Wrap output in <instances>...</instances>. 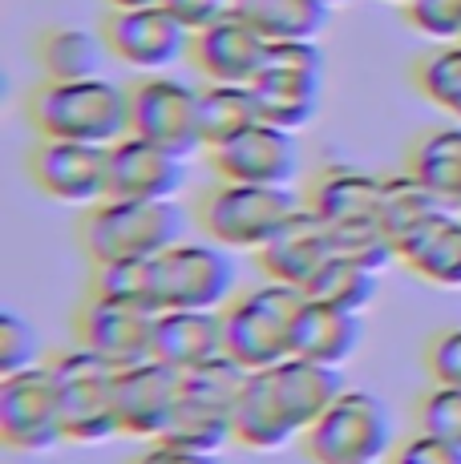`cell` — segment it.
Here are the masks:
<instances>
[{
  "label": "cell",
  "mask_w": 461,
  "mask_h": 464,
  "mask_svg": "<svg viewBox=\"0 0 461 464\" xmlns=\"http://www.w3.org/2000/svg\"><path fill=\"white\" fill-rule=\"evenodd\" d=\"M29 121L37 138L113 146L130 133V89L90 82H41L29 97Z\"/></svg>",
  "instance_id": "1"
},
{
  "label": "cell",
  "mask_w": 461,
  "mask_h": 464,
  "mask_svg": "<svg viewBox=\"0 0 461 464\" xmlns=\"http://www.w3.org/2000/svg\"><path fill=\"white\" fill-rule=\"evenodd\" d=\"M304 287L291 283H260V287L243 291L223 307L227 327V355L239 360L247 372H268L291 360V332L304 311Z\"/></svg>",
  "instance_id": "2"
},
{
  "label": "cell",
  "mask_w": 461,
  "mask_h": 464,
  "mask_svg": "<svg viewBox=\"0 0 461 464\" xmlns=\"http://www.w3.org/2000/svg\"><path fill=\"white\" fill-rule=\"evenodd\" d=\"M186 214L166 202L146 198H102L97 207L85 210L82 227V251L93 263H110V258H154L182 243Z\"/></svg>",
  "instance_id": "3"
},
{
  "label": "cell",
  "mask_w": 461,
  "mask_h": 464,
  "mask_svg": "<svg viewBox=\"0 0 461 464\" xmlns=\"http://www.w3.org/2000/svg\"><path fill=\"white\" fill-rule=\"evenodd\" d=\"M296 210L299 198L291 186H247L219 178L199 198V227L227 251H260Z\"/></svg>",
  "instance_id": "4"
},
{
  "label": "cell",
  "mask_w": 461,
  "mask_h": 464,
  "mask_svg": "<svg viewBox=\"0 0 461 464\" xmlns=\"http://www.w3.org/2000/svg\"><path fill=\"white\" fill-rule=\"evenodd\" d=\"M243 380L247 368L230 355H219L202 368L182 372V396L174 408L171 432L162 440L199 452H219L223 444H235V400Z\"/></svg>",
  "instance_id": "5"
},
{
  "label": "cell",
  "mask_w": 461,
  "mask_h": 464,
  "mask_svg": "<svg viewBox=\"0 0 461 464\" xmlns=\"http://www.w3.org/2000/svg\"><path fill=\"white\" fill-rule=\"evenodd\" d=\"M393 449V416L372 392H340L332 408L304 432L312 464H380Z\"/></svg>",
  "instance_id": "6"
},
{
  "label": "cell",
  "mask_w": 461,
  "mask_h": 464,
  "mask_svg": "<svg viewBox=\"0 0 461 464\" xmlns=\"http://www.w3.org/2000/svg\"><path fill=\"white\" fill-rule=\"evenodd\" d=\"M53 383L61 400V424L69 444H97L118 436V408H113V380L118 368L102 355L85 352L82 343L74 352H61L49 360Z\"/></svg>",
  "instance_id": "7"
},
{
  "label": "cell",
  "mask_w": 461,
  "mask_h": 464,
  "mask_svg": "<svg viewBox=\"0 0 461 464\" xmlns=\"http://www.w3.org/2000/svg\"><path fill=\"white\" fill-rule=\"evenodd\" d=\"M260 118L283 130H304L320 110L324 93V53L316 41H276L268 65L251 82Z\"/></svg>",
  "instance_id": "8"
},
{
  "label": "cell",
  "mask_w": 461,
  "mask_h": 464,
  "mask_svg": "<svg viewBox=\"0 0 461 464\" xmlns=\"http://www.w3.org/2000/svg\"><path fill=\"white\" fill-rule=\"evenodd\" d=\"M235 299V263L219 243H174L154 255L158 311H223Z\"/></svg>",
  "instance_id": "9"
},
{
  "label": "cell",
  "mask_w": 461,
  "mask_h": 464,
  "mask_svg": "<svg viewBox=\"0 0 461 464\" xmlns=\"http://www.w3.org/2000/svg\"><path fill=\"white\" fill-rule=\"evenodd\" d=\"M130 133L171 150L179 158L207 154L199 118V89L179 77L146 73L130 85Z\"/></svg>",
  "instance_id": "10"
},
{
  "label": "cell",
  "mask_w": 461,
  "mask_h": 464,
  "mask_svg": "<svg viewBox=\"0 0 461 464\" xmlns=\"http://www.w3.org/2000/svg\"><path fill=\"white\" fill-rule=\"evenodd\" d=\"M102 37L113 61L138 73H162L174 61L191 57L194 33L166 5L110 8L102 21Z\"/></svg>",
  "instance_id": "11"
},
{
  "label": "cell",
  "mask_w": 461,
  "mask_h": 464,
  "mask_svg": "<svg viewBox=\"0 0 461 464\" xmlns=\"http://www.w3.org/2000/svg\"><path fill=\"white\" fill-rule=\"evenodd\" d=\"M162 311L154 303L118 299L90 291L85 303L77 307V343L85 352L102 355L113 368H130L154 355V327Z\"/></svg>",
  "instance_id": "12"
},
{
  "label": "cell",
  "mask_w": 461,
  "mask_h": 464,
  "mask_svg": "<svg viewBox=\"0 0 461 464\" xmlns=\"http://www.w3.org/2000/svg\"><path fill=\"white\" fill-rule=\"evenodd\" d=\"M29 174L45 198L90 210L110 198V146L41 138L29 154Z\"/></svg>",
  "instance_id": "13"
},
{
  "label": "cell",
  "mask_w": 461,
  "mask_h": 464,
  "mask_svg": "<svg viewBox=\"0 0 461 464\" xmlns=\"http://www.w3.org/2000/svg\"><path fill=\"white\" fill-rule=\"evenodd\" d=\"M0 436H5L8 449L21 452H45L65 440L61 400L49 363L0 380Z\"/></svg>",
  "instance_id": "14"
},
{
  "label": "cell",
  "mask_w": 461,
  "mask_h": 464,
  "mask_svg": "<svg viewBox=\"0 0 461 464\" xmlns=\"http://www.w3.org/2000/svg\"><path fill=\"white\" fill-rule=\"evenodd\" d=\"M207 162L223 182L247 186H291L299 174V141L291 130L255 121L251 130L207 150Z\"/></svg>",
  "instance_id": "15"
},
{
  "label": "cell",
  "mask_w": 461,
  "mask_h": 464,
  "mask_svg": "<svg viewBox=\"0 0 461 464\" xmlns=\"http://www.w3.org/2000/svg\"><path fill=\"white\" fill-rule=\"evenodd\" d=\"M182 396V372L162 360H142L130 368H118L113 380V408H118V428L138 440H162L171 432L174 408Z\"/></svg>",
  "instance_id": "16"
},
{
  "label": "cell",
  "mask_w": 461,
  "mask_h": 464,
  "mask_svg": "<svg viewBox=\"0 0 461 464\" xmlns=\"http://www.w3.org/2000/svg\"><path fill=\"white\" fill-rule=\"evenodd\" d=\"M268 49H271V41L230 5L215 24L194 33L191 57L186 61L211 85H251L260 77V69L268 65Z\"/></svg>",
  "instance_id": "17"
},
{
  "label": "cell",
  "mask_w": 461,
  "mask_h": 464,
  "mask_svg": "<svg viewBox=\"0 0 461 464\" xmlns=\"http://www.w3.org/2000/svg\"><path fill=\"white\" fill-rule=\"evenodd\" d=\"M255 255H260V271L268 279L304 287L328 258L336 255V238H332V227L312 207H299Z\"/></svg>",
  "instance_id": "18"
},
{
  "label": "cell",
  "mask_w": 461,
  "mask_h": 464,
  "mask_svg": "<svg viewBox=\"0 0 461 464\" xmlns=\"http://www.w3.org/2000/svg\"><path fill=\"white\" fill-rule=\"evenodd\" d=\"M182 162L186 158L154 141L126 133L110 146V198H146L166 202L182 190Z\"/></svg>",
  "instance_id": "19"
},
{
  "label": "cell",
  "mask_w": 461,
  "mask_h": 464,
  "mask_svg": "<svg viewBox=\"0 0 461 464\" xmlns=\"http://www.w3.org/2000/svg\"><path fill=\"white\" fill-rule=\"evenodd\" d=\"M296 436H299V428L280 400L276 368L247 372L239 400H235V444L255 449V452H276L283 444L296 440Z\"/></svg>",
  "instance_id": "20"
},
{
  "label": "cell",
  "mask_w": 461,
  "mask_h": 464,
  "mask_svg": "<svg viewBox=\"0 0 461 464\" xmlns=\"http://www.w3.org/2000/svg\"><path fill=\"white\" fill-rule=\"evenodd\" d=\"M219 355H227L223 311H162L158 315L154 360L179 372H194Z\"/></svg>",
  "instance_id": "21"
},
{
  "label": "cell",
  "mask_w": 461,
  "mask_h": 464,
  "mask_svg": "<svg viewBox=\"0 0 461 464\" xmlns=\"http://www.w3.org/2000/svg\"><path fill=\"white\" fill-rule=\"evenodd\" d=\"M380 190L385 178L368 174L357 166H328L316 174L312 190H308V207H312L328 227H357V222H380Z\"/></svg>",
  "instance_id": "22"
},
{
  "label": "cell",
  "mask_w": 461,
  "mask_h": 464,
  "mask_svg": "<svg viewBox=\"0 0 461 464\" xmlns=\"http://www.w3.org/2000/svg\"><path fill=\"white\" fill-rule=\"evenodd\" d=\"M401 263L433 287H461V210H437L401 243Z\"/></svg>",
  "instance_id": "23"
},
{
  "label": "cell",
  "mask_w": 461,
  "mask_h": 464,
  "mask_svg": "<svg viewBox=\"0 0 461 464\" xmlns=\"http://www.w3.org/2000/svg\"><path fill=\"white\" fill-rule=\"evenodd\" d=\"M360 335H365L360 332V315L308 299L296 319V332H291V355L340 368V363H348L357 355Z\"/></svg>",
  "instance_id": "24"
},
{
  "label": "cell",
  "mask_w": 461,
  "mask_h": 464,
  "mask_svg": "<svg viewBox=\"0 0 461 464\" xmlns=\"http://www.w3.org/2000/svg\"><path fill=\"white\" fill-rule=\"evenodd\" d=\"M405 169H409L446 210H461V121L425 130L409 146Z\"/></svg>",
  "instance_id": "25"
},
{
  "label": "cell",
  "mask_w": 461,
  "mask_h": 464,
  "mask_svg": "<svg viewBox=\"0 0 461 464\" xmlns=\"http://www.w3.org/2000/svg\"><path fill=\"white\" fill-rule=\"evenodd\" d=\"M276 383H280V400L288 408V416L296 420L299 436L308 432L328 408L340 400L344 383H340V372L328 368V363H316V360H283L276 368Z\"/></svg>",
  "instance_id": "26"
},
{
  "label": "cell",
  "mask_w": 461,
  "mask_h": 464,
  "mask_svg": "<svg viewBox=\"0 0 461 464\" xmlns=\"http://www.w3.org/2000/svg\"><path fill=\"white\" fill-rule=\"evenodd\" d=\"M105 37L77 24H53L37 37V65L45 82H90L102 77L105 65Z\"/></svg>",
  "instance_id": "27"
},
{
  "label": "cell",
  "mask_w": 461,
  "mask_h": 464,
  "mask_svg": "<svg viewBox=\"0 0 461 464\" xmlns=\"http://www.w3.org/2000/svg\"><path fill=\"white\" fill-rule=\"evenodd\" d=\"M235 13H243L271 44L276 41H316L328 29L332 8L324 0H235Z\"/></svg>",
  "instance_id": "28"
},
{
  "label": "cell",
  "mask_w": 461,
  "mask_h": 464,
  "mask_svg": "<svg viewBox=\"0 0 461 464\" xmlns=\"http://www.w3.org/2000/svg\"><path fill=\"white\" fill-rule=\"evenodd\" d=\"M199 118H202V146H223L227 138L251 130L260 118L251 85H202L199 89Z\"/></svg>",
  "instance_id": "29"
},
{
  "label": "cell",
  "mask_w": 461,
  "mask_h": 464,
  "mask_svg": "<svg viewBox=\"0 0 461 464\" xmlns=\"http://www.w3.org/2000/svg\"><path fill=\"white\" fill-rule=\"evenodd\" d=\"M304 295L312 303H324V307H336V311H360L377 299V271L360 266L357 258H344V255H332L312 279L304 283Z\"/></svg>",
  "instance_id": "30"
},
{
  "label": "cell",
  "mask_w": 461,
  "mask_h": 464,
  "mask_svg": "<svg viewBox=\"0 0 461 464\" xmlns=\"http://www.w3.org/2000/svg\"><path fill=\"white\" fill-rule=\"evenodd\" d=\"M437 210H446V207H441V202L433 198L421 182H417L409 169H405V174L385 178V190H380V227L393 235L397 251H401L405 238H409L413 230H421Z\"/></svg>",
  "instance_id": "31"
},
{
  "label": "cell",
  "mask_w": 461,
  "mask_h": 464,
  "mask_svg": "<svg viewBox=\"0 0 461 464\" xmlns=\"http://www.w3.org/2000/svg\"><path fill=\"white\" fill-rule=\"evenodd\" d=\"M417 89L429 105H437L441 113H449L454 121H461V41L437 44L429 49L413 69Z\"/></svg>",
  "instance_id": "32"
},
{
  "label": "cell",
  "mask_w": 461,
  "mask_h": 464,
  "mask_svg": "<svg viewBox=\"0 0 461 464\" xmlns=\"http://www.w3.org/2000/svg\"><path fill=\"white\" fill-rule=\"evenodd\" d=\"M332 238H336V255L357 258L360 266H368V271H377V275L385 271V266L401 263V251H397L393 235H388L377 218L357 222V227H336Z\"/></svg>",
  "instance_id": "33"
},
{
  "label": "cell",
  "mask_w": 461,
  "mask_h": 464,
  "mask_svg": "<svg viewBox=\"0 0 461 464\" xmlns=\"http://www.w3.org/2000/svg\"><path fill=\"white\" fill-rule=\"evenodd\" d=\"M93 291L118 299L154 303V258H110L93 263Z\"/></svg>",
  "instance_id": "34"
},
{
  "label": "cell",
  "mask_w": 461,
  "mask_h": 464,
  "mask_svg": "<svg viewBox=\"0 0 461 464\" xmlns=\"http://www.w3.org/2000/svg\"><path fill=\"white\" fill-rule=\"evenodd\" d=\"M37 360H41V332L16 311H5L0 315V380L16 376L25 368H37Z\"/></svg>",
  "instance_id": "35"
},
{
  "label": "cell",
  "mask_w": 461,
  "mask_h": 464,
  "mask_svg": "<svg viewBox=\"0 0 461 464\" xmlns=\"http://www.w3.org/2000/svg\"><path fill=\"white\" fill-rule=\"evenodd\" d=\"M417 424H421V432L441 436V440L461 449V388H454V383H433V392L417 408Z\"/></svg>",
  "instance_id": "36"
},
{
  "label": "cell",
  "mask_w": 461,
  "mask_h": 464,
  "mask_svg": "<svg viewBox=\"0 0 461 464\" xmlns=\"http://www.w3.org/2000/svg\"><path fill=\"white\" fill-rule=\"evenodd\" d=\"M405 21H409L413 33L437 44L461 41V0H409Z\"/></svg>",
  "instance_id": "37"
},
{
  "label": "cell",
  "mask_w": 461,
  "mask_h": 464,
  "mask_svg": "<svg viewBox=\"0 0 461 464\" xmlns=\"http://www.w3.org/2000/svg\"><path fill=\"white\" fill-rule=\"evenodd\" d=\"M425 368H429L433 383L461 388V327H446L425 343Z\"/></svg>",
  "instance_id": "38"
},
{
  "label": "cell",
  "mask_w": 461,
  "mask_h": 464,
  "mask_svg": "<svg viewBox=\"0 0 461 464\" xmlns=\"http://www.w3.org/2000/svg\"><path fill=\"white\" fill-rule=\"evenodd\" d=\"M388 464H461V449L449 440H441V436L417 432L405 444H397Z\"/></svg>",
  "instance_id": "39"
},
{
  "label": "cell",
  "mask_w": 461,
  "mask_h": 464,
  "mask_svg": "<svg viewBox=\"0 0 461 464\" xmlns=\"http://www.w3.org/2000/svg\"><path fill=\"white\" fill-rule=\"evenodd\" d=\"M158 5H166L174 16L186 24L191 33L207 29V24H215L219 16L230 8V0H158Z\"/></svg>",
  "instance_id": "40"
},
{
  "label": "cell",
  "mask_w": 461,
  "mask_h": 464,
  "mask_svg": "<svg viewBox=\"0 0 461 464\" xmlns=\"http://www.w3.org/2000/svg\"><path fill=\"white\" fill-rule=\"evenodd\" d=\"M134 464H219V452H199V449H182V444H171V440H158Z\"/></svg>",
  "instance_id": "41"
},
{
  "label": "cell",
  "mask_w": 461,
  "mask_h": 464,
  "mask_svg": "<svg viewBox=\"0 0 461 464\" xmlns=\"http://www.w3.org/2000/svg\"><path fill=\"white\" fill-rule=\"evenodd\" d=\"M142 5H158V0H105V8H142Z\"/></svg>",
  "instance_id": "42"
},
{
  "label": "cell",
  "mask_w": 461,
  "mask_h": 464,
  "mask_svg": "<svg viewBox=\"0 0 461 464\" xmlns=\"http://www.w3.org/2000/svg\"><path fill=\"white\" fill-rule=\"evenodd\" d=\"M328 8H344V5H352V0H324Z\"/></svg>",
  "instance_id": "43"
},
{
  "label": "cell",
  "mask_w": 461,
  "mask_h": 464,
  "mask_svg": "<svg viewBox=\"0 0 461 464\" xmlns=\"http://www.w3.org/2000/svg\"><path fill=\"white\" fill-rule=\"evenodd\" d=\"M388 5H401V8H405V5H409V0H388Z\"/></svg>",
  "instance_id": "44"
},
{
  "label": "cell",
  "mask_w": 461,
  "mask_h": 464,
  "mask_svg": "<svg viewBox=\"0 0 461 464\" xmlns=\"http://www.w3.org/2000/svg\"><path fill=\"white\" fill-rule=\"evenodd\" d=\"M230 5H235V0H230Z\"/></svg>",
  "instance_id": "45"
}]
</instances>
